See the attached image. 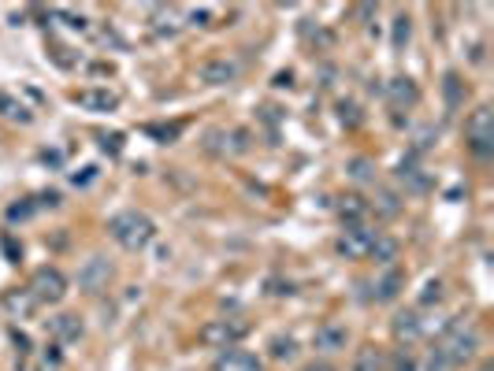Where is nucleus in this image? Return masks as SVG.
I'll return each instance as SVG.
<instances>
[{
    "instance_id": "obj_18",
    "label": "nucleus",
    "mask_w": 494,
    "mask_h": 371,
    "mask_svg": "<svg viewBox=\"0 0 494 371\" xmlns=\"http://www.w3.org/2000/svg\"><path fill=\"white\" fill-rule=\"evenodd\" d=\"M346 327H334V323H327V327H320L316 330V338H313V342H316V349H346Z\"/></svg>"
},
{
    "instance_id": "obj_10",
    "label": "nucleus",
    "mask_w": 494,
    "mask_h": 371,
    "mask_svg": "<svg viewBox=\"0 0 494 371\" xmlns=\"http://www.w3.org/2000/svg\"><path fill=\"white\" fill-rule=\"evenodd\" d=\"M238 59H227V56H215V59H205L201 64V82H208V86H227V82H234L238 78Z\"/></svg>"
},
{
    "instance_id": "obj_24",
    "label": "nucleus",
    "mask_w": 494,
    "mask_h": 371,
    "mask_svg": "<svg viewBox=\"0 0 494 371\" xmlns=\"http://www.w3.org/2000/svg\"><path fill=\"white\" fill-rule=\"evenodd\" d=\"M350 175L357 178V182H376V164L372 160H350Z\"/></svg>"
},
{
    "instance_id": "obj_21",
    "label": "nucleus",
    "mask_w": 494,
    "mask_h": 371,
    "mask_svg": "<svg viewBox=\"0 0 494 371\" xmlns=\"http://www.w3.org/2000/svg\"><path fill=\"white\" fill-rule=\"evenodd\" d=\"M368 208H376V215H398V212H401V201H398V194L380 190V197L368 201Z\"/></svg>"
},
{
    "instance_id": "obj_1",
    "label": "nucleus",
    "mask_w": 494,
    "mask_h": 371,
    "mask_svg": "<svg viewBox=\"0 0 494 371\" xmlns=\"http://www.w3.org/2000/svg\"><path fill=\"white\" fill-rule=\"evenodd\" d=\"M480 349V330L472 320H453L446 330L435 338V346L427 353V371H453L465 367Z\"/></svg>"
},
{
    "instance_id": "obj_30",
    "label": "nucleus",
    "mask_w": 494,
    "mask_h": 371,
    "mask_svg": "<svg viewBox=\"0 0 494 371\" xmlns=\"http://www.w3.org/2000/svg\"><path fill=\"white\" fill-rule=\"evenodd\" d=\"M390 371H416V360H413L409 353H398V360H394Z\"/></svg>"
},
{
    "instance_id": "obj_6",
    "label": "nucleus",
    "mask_w": 494,
    "mask_h": 371,
    "mask_svg": "<svg viewBox=\"0 0 494 371\" xmlns=\"http://www.w3.org/2000/svg\"><path fill=\"white\" fill-rule=\"evenodd\" d=\"M465 141L476 157H490L494 152V112L487 104H480L469 119H465Z\"/></svg>"
},
{
    "instance_id": "obj_3",
    "label": "nucleus",
    "mask_w": 494,
    "mask_h": 371,
    "mask_svg": "<svg viewBox=\"0 0 494 371\" xmlns=\"http://www.w3.org/2000/svg\"><path fill=\"white\" fill-rule=\"evenodd\" d=\"M201 145H205V152H212V157L234 160V157H242V152L253 149V134L242 131V127H212V131H205Z\"/></svg>"
},
{
    "instance_id": "obj_32",
    "label": "nucleus",
    "mask_w": 494,
    "mask_h": 371,
    "mask_svg": "<svg viewBox=\"0 0 494 371\" xmlns=\"http://www.w3.org/2000/svg\"><path fill=\"white\" fill-rule=\"evenodd\" d=\"M305 371H334V367H331V364H324V360H316V364H308Z\"/></svg>"
},
{
    "instance_id": "obj_23",
    "label": "nucleus",
    "mask_w": 494,
    "mask_h": 371,
    "mask_svg": "<svg viewBox=\"0 0 494 371\" xmlns=\"http://www.w3.org/2000/svg\"><path fill=\"white\" fill-rule=\"evenodd\" d=\"M394 253H398V245H394L390 238H383V234H380V241L372 245V253H368V260H380V264H390V260H394Z\"/></svg>"
},
{
    "instance_id": "obj_31",
    "label": "nucleus",
    "mask_w": 494,
    "mask_h": 371,
    "mask_svg": "<svg viewBox=\"0 0 494 371\" xmlns=\"http://www.w3.org/2000/svg\"><path fill=\"white\" fill-rule=\"evenodd\" d=\"M208 15H212L208 8H194V12H190V23H197V26H205V23H208Z\"/></svg>"
},
{
    "instance_id": "obj_4",
    "label": "nucleus",
    "mask_w": 494,
    "mask_h": 371,
    "mask_svg": "<svg viewBox=\"0 0 494 371\" xmlns=\"http://www.w3.org/2000/svg\"><path fill=\"white\" fill-rule=\"evenodd\" d=\"M245 334H250V323L238 320V316H227V320H208L197 338L208 349H234Z\"/></svg>"
},
{
    "instance_id": "obj_9",
    "label": "nucleus",
    "mask_w": 494,
    "mask_h": 371,
    "mask_svg": "<svg viewBox=\"0 0 494 371\" xmlns=\"http://www.w3.org/2000/svg\"><path fill=\"white\" fill-rule=\"evenodd\" d=\"M387 101H390V108H394V112H401V108H413V104L420 101V89H416V82H413L409 75H398V78H390V82H387Z\"/></svg>"
},
{
    "instance_id": "obj_7",
    "label": "nucleus",
    "mask_w": 494,
    "mask_h": 371,
    "mask_svg": "<svg viewBox=\"0 0 494 371\" xmlns=\"http://www.w3.org/2000/svg\"><path fill=\"white\" fill-rule=\"evenodd\" d=\"M376 241H380V231H372V227H346L343 234H338L334 249L343 253L346 260H368V253H372Z\"/></svg>"
},
{
    "instance_id": "obj_16",
    "label": "nucleus",
    "mask_w": 494,
    "mask_h": 371,
    "mask_svg": "<svg viewBox=\"0 0 494 371\" xmlns=\"http://www.w3.org/2000/svg\"><path fill=\"white\" fill-rule=\"evenodd\" d=\"M75 104L89 108V112H115L119 108V97L108 89H78L75 93Z\"/></svg>"
},
{
    "instance_id": "obj_14",
    "label": "nucleus",
    "mask_w": 494,
    "mask_h": 371,
    "mask_svg": "<svg viewBox=\"0 0 494 371\" xmlns=\"http://www.w3.org/2000/svg\"><path fill=\"white\" fill-rule=\"evenodd\" d=\"M215 371H261V360L250 349H224L220 360H215Z\"/></svg>"
},
{
    "instance_id": "obj_29",
    "label": "nucleus",
    "mask_w": 494,
    "mask_h": 371,
    "mask_svg": "<svg viewBox=\"0 0 494 371\" xmlns=\"http://www.w3.org/2000/svg\"><path fill=\"white\" fill-rule=\"evenodd\" d=\"M34 371H59V353H52V349H49V353L41 357V364H38Z\"/></svg>"
},
{
    "instance_id": "obj_27",
    "label": "nucleus",
    "mask_w": 494,
    "mask_h": 371,
    "mask_svg": "<svg viewBox=\"0 0 494 371\" xmlns=\"http://www.w3.org/2000/svg\"><path fill=\"white\" fill-rule=\"evenodd\" d=\"M443 301V283L439 278H431V283L424 286V294H420V304H439Z\"/></svg>"
},
{
    "instance_id": "obj_17",
    "label": "nucleus",
    "mask_w": 494,
    "mask_h": 371,
    "mask_svg": "<svg viewBox=\"0 0 494 371\" xmlns=\"http://www.w3.org/2000/svg\"><path fill=\"white\" fill-rule=\"evenodd\" d=\"M353 371H387V353L380 346H361L353 353Z\"/></svg>"
},
{
    "instance_id": "obj_11",
    "label": "nucleus",
    "mask_w": 494,
    "mask_h": 371,
    "mask_svg": "<svg viewBox=\"0 0 494 371\" xmlns=\"http://www.w3.org/2000/svg\"><path fill=\"white\" fill-rule=\"evenodd\" d=\"M49 334H52V342H59V346L78 342V338H82V320L75 312H59V316L49 320Z\"/></svg>"
},
{
    "instance_id": "obj_25",
    "label": "nucleus",
    "mask_w": 494,
    "mask_h": 371,
    "mask_svg": "<svg viewBox=\"0 0 494 371\" xmlns=\"http://www.w3.org/2000/svg\"><path fill=\"white\" fill-rule=\"evenodd\" d=\"M398 175H401V182L409 178V182H413V190H427V178L420 175V167H413V164H401V171H398Z\"/></svg>"
},
{
    "instance_id": "obj_15",
    "label": "nucleus",
    "mask_w": 494,
    "mask_h": 371,
    "mask_svg": "<svg viewBox=\"0 0 494 371\" xmlns=\"http://www.w3.org/2000/svg\"><path fill=\"white\" fill-rule=\"evenodd\" d=\"M59 204V194H41V197H26V201H19V204H12L8 208V220L12 223H23V220H30L34 212H41V208H56Z\"/></svg>"
},
{
    "instance_id": "obj_13",
    "label": "nucleus",
    "mask_w": 494,
    "mask_h": 371,
    "mask_svg": "<svg viewBox=\"0 0 494 371\" xmlns=\"http://www.w3.org/2000/svg\"><path fill=\"white\" fill-rule=\"evenodd\" d=\"M390 334H394V342H406V346H413L416 338L424 334V323H420V316H416L413 308H409V312H398V316H394V323H390Z\"/></svg>"
},
{
    "instance_id": "obj_19",
    "label": "nucleus",
    "mask_w": 494,
    "mask_h": 371,
    "mask_svg": "<svg viewBox=\"0 0 494 371\" xmlns=\"http://www.w3.org/2000/svg\"><path fill=\"white\" fill-rule=\"evenodd\" d=\"M401 286H406V271H398V267H387V275L376 283V301H394L401 294Z\"/></svg>"
},
{
    "instance_id": "obj_5",
    "label": "nucleus",
    "mask_w": 494,
    "mask_h": 371,
    "mask_svg": "<svg viewBox=\"0 0 494 371\" xmlns=\"http://www.w3.org/2000/svg\"><path fill=\"white\" fill-rule=\"evenodd\" d=\"M30 297H34L38 304H59L68 297V275L59 267H38L34 275H30Z\"/></svg>"
},
{
    "instance_id": "obj_22",
    "label": "nucleus",
    "mask_w": 494,
    "mask_h": 371,
    "mask_svg": "<svg viewBox=\"0 0 494 371\" xmlns=\"http://www.w3.org/2000/svg\"><path fill=\"white\" fill-rule=\"evenodd\" d=\"M271 357L275 360H294L297 357V342H294V338H271Z\"/></svg>"
},
{
    "instance_id": "obj_20",
    "label": "nucleus",
    "mask_w": 494,
    "mask_h": 371,
    "mask_svg": "<svg viewBox=\"0 0 494 371\" xmlns=\"http://www.w3.org/2000/svg\"><path fill=\"white\" fill-rule=\"evenodd\" d=\"M5 308H8V312H15V316H30L38 308V301L30 297V290H8L5 294Z\"/></svg>"
},
{
    "instance_id": "obj_28",
    "label": "nucleus",
    "mask_w": 494,
    "mask_h": 371,
    "mask_svg": "<svg viewBox=\"0 0 494 371\" xmlns=\"http://www.w3.org/2000/svg\"><path fill=\"white\" fill-rule=\"evenodd\" d=\"M446 101H450V108H457V101H461V78L457 75H446Z\"/></svg>"
},
{
    "instance_id": "obj_26",
    "label": "nucleus",
    "mask_w": 494,
    "mask_h": 371,
    "mask_svg": "<svg viewBox=\"0 0 494 371\" xmlns=\"http://www.w3.org/2000/svg\"><path fill=\"white\" fill-rule=\"evenodd\" d=\"M409 30H413V26H409V15H398V19H394V49H401V45L409 41Z\"/></svg>"
},
{
    "instance_id": "obj_2",
    "label": "nucleus",
    "mask_w": 494,
    "mask_h": 371,
    "mask_svg": "<svg viewBox=\"0 0 494 371\" xmlns=\"http://www.w3.org/2000/svg\"><path fill=\"white\" fill-rule=\"evenodd\" d=\"M108 234H112L115 245H123L127 253H142L145 245L157 238V223H152L145 212L127 208V212H119V215H112V220H108Z\"/></svg>"
},
{
    "instance_id": "obj_12",
    "label": "nucleus",
    "mask_w": 494,
    "mask_h": 371,
    "mask_svg": "<svg viewBox=\"0 0 494 371\" xmlns=\"http://www.w3.org/2000/svg\"><path fill=\"white\" fill-rule=\"evenodd\" d=\"M368 201L364 197H357V194H346V197H338V220H343L346 227H364V220H368Z\"/></svg>"
},
{
    "instance_id": "obj_8",
    "label": "nucleus",
    "mask_w": 494,
    "mask_h": 371,
    "mask_svg": "<svg viewBox=\"0 0 494 371\" xmlns=\"http://www.w3.org/2000/svg\"><path fill=\"white\" fill-rule=\"evenodd\" d=\"M108 283H112V264H108L105 257H89V260L82 264V271H78V286H82L86 294H105Z\"/></svg>"
}]
</instances>
